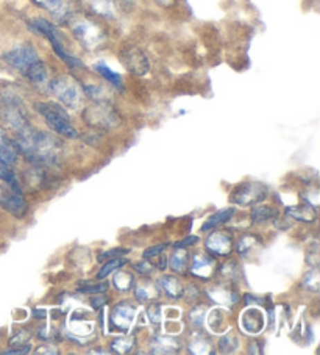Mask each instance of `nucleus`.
<instances>
[{"label":"nucleus","instance_id":"obj_21","mask_svg":"<svg viewBox=\"0 0 320 355\" xmlns=\"http://www.w3.org/2000/svg\"><path fill=\"white\" fill-rule=\"evenodd\" d=\"M24 77L28 78L30 82L35 83V85H44L47 82V67L44 64V61L38 60L36 63L30 67V69L24 74Z\"/></svg>","mask_w":320,"mask_h":355},{"label":"nucleus","instance_id":"obj_16","mask_svg":"<svg viewBox=\"0 0 320 355\" xmlns=\"http://www.w3.org/2000/svg\"><path fill=\"white\" fill-rule=\"evenodd\" d=\"M152 351L158 354H174L181 349V343L174 336H155L152 341Z\"/></svg>","mask_w":320,"mask_h":355},{"label":"nucleus","instance_id":"obj_2","mask_svg":"<svg viewBox=\"0 0 320 355\" xmlns=\"http://www.w3.org/2000/svg\"><path fill=\"white\" fill-rule=\"evenodd\" d=\"M0 119L17 133L27 130L30 127L22 99L17 94L10 93V91L0 94Z\"/></svg>","mask_w":320,"mask_h":355},{"label":"nucleus","instance_id":"obj_12","mask_svg":"<svg viewBox=\"0 0 320 355\" xmlns=\"http://www.w3.org/2000/svg\"><path fill=\"white\" fill-rule=\"evenodd\" d=\"M205 248L213 255L226 257L233 252V240L230 235L222 234V232H214L206 238Z\"/></svg>","mask_w":320,"mask_h":355},{"label":"nucleus","instance_id":"obj_39","mask_svg":"<svg viewBox=\"0 0 320 355\" xmlns=\"http://www.w3.org/2000/svg\"><path fill=\"white\" fill-rule=\"evenodd\" d=\"M190 351L195 352V354H206L209 351V345L206 341L195 340V343L190 345Z\"/></svg>","mask_w":320,"mask_h":355},{"label":"nucleus","instance_id":"obj_25","mask_svg":"<svg viewBox=\"0 0 320 355\" xmlns=\"http://www.w3.org/2000/svg\"><path fill=\"white\" fill-rule=\"evenodd\" d=\"M91 10L103 17H114L116 8L113 0H88Z\"/></svg>","mask_w":320,"mask_h":355},{"label":"nucleus","instance_id":"obj_20","mask_svg":"<svg viewBox=\"0 0 320 355\" xmlns=\"http://www.w3.org/2000/svg\"><path fill=\"white\" fill-rule=\"evenodd\" d=\"M159 285H161V288L166 291V295L170 296L172 299H180L183 296L184 286L181 285L180 280L174 277V275H164V277L159 280Z\"/></svg>","mask_w":320,"mask_h":355},{"label":"nucleus","instance_id":"obj_7","mask_svg":"<svg viewBox=\"0 0 320 355\" xmlns=\"http://www.w3.org/2000/svg\"><path fill=\"white\" fill-rule=\"evenodd\" d=\"M83 118L89 125L97 128H112L119 124L118 114L108 102H96V105L85 110Z\"/></svg>","mask_w":320,"mask_h":355},{"label":"nucleus","instance_id":"obj_14","mask_svg":"<svg viewBox=\"0 0 320 355\" xmlns=\"http://www.w3.org/2000/svg\"><path fill=\"white\" fill-rule=\"evenodd\" d=\"M264 324H266V320H264L263 311L258 309L245 310L241 316V326L245 332L250 335L261 334L264 329Z\"/></svg>","mask_w":320,"mask_h":355},{"label":"nucleus","instance_id":"obj_49","mask_svg":"<svg viewBox=\"0 0 320 355\" xmlns=\"http://www.w3.org/2000/svg\"><path fill=\"white\" fill-rule=\"evenodd\" d=\"M47 310L44 309H35L33 310V318H38V320H46Z\"/></svg>","mask_w":320,"mask_h":355},{"label":"nucleus","instance_id":"obj_36","mask_svg":"<svg viewBox=\"0 0 320 355\" xmlns=\"http://www.w3.org/2000/svg\"><path fill=\"white\" fill-rule=\"evenodd\" d=\"M30 338V336H28V332H27V330H19V332H17L16 335H13V336H11V338H10V345L11 346H24V345H26V341Z\"/></svg>","mask_w":320,"mask_h":355},{"label":"nucleus","instance_id":"obj_1","mask_svg":"<svg viewBox=\"0 0 320 355\" xmlns=\"http://www.w3.org/2000/svg\"><path fill=\"white\" fill-rule=\"evenodd\" d=\"M35 108L36 112L46 119L47 125L51 127L55 133L71 139L78 138V132L75 130V127L71 124L69 114L64 112L63 107L57 105V103L53 102H38Z\"/></svg>","mask_w":320,"mask_h":355},{"label":"nucleus","instance_id":"obj_43","mask_svg":"<svg viewBox=\"0 0 320 355\" xmlns=\"http://www.w3.org/2000/svg\"><path fill=\"white\" fill-rule=\"evenodd\" d=\"M306 204L314 208L319 207V191L317 189H308V198H305Z\"/></svg>","mask_w":320,"mask_h":355},{"label":"nucleus","instance_id":"obj_45","mask_svg":"<svg viewBox=\"0 0 320 355\" xmlns=\"http://www.w3.org/2000/svg\"><path fill=\"white\" fill-rule=\"evenodd\" d=\"M105 290H108V285L107 284L92 285V286H82V288H78L80 293H103Z\"/></svg>","mask_w":320,"mask_h":355},{"label":"nucleus","instance_id":"obj_15","mask_svg":"<svg viewBox=\"0 0 320 355\" xmlns=\"http://www.w3.org/2000/svg\"><path fill=\"white\" fill-rule=\"evenodd\" d=\"M32 2L60 21L67 19V16L71 15L69 2L67 0H32Z\"/></svg>","mask_w":320,"mask_h":355},{"label":"nucleus","instance_id":"obj_34","mask_svg":"<svg viewBox=\"0 0 320 355\" xmlns=\"http://www.w3.org/2000/svg\"><path fill=\"white\" fill-rule=\"evenodd\" d=\"M130 250L128 249H122V248H114V249H109L107 252H103L98 255V260L97 261H107V260H112V259H119V257H124L127 255Z\"/></svg>","mask_w":320,"mask_h":355},{"label":"nucleus","instance_id":"obj_30","mask_svg":"<svg viewBox=\"0 0 320 355\" xmlns=\"http://www.w3.org/2000/svg\"><path fill=\"white\" fill-rule=\"evenodd\" d=\"M303 288L308 291L317 293L320 290V277H319V271L316 268H312L310 272H306L303 277V282H301Z\"/></svg>","mask_w":320,"mask_h":355},{"label":"nucleus","instance_id":"obj_26","mask_svg":"<svg viewBox=\"0 0 320 355\" xmlns=\"http://www.w3.org/2000/svg\"><path fill=\"white\" fill-rule=\"evenodd\" d=\"M260 246V240L254 234L244 235L241 240L238 241V252L241 257H247L251 250Z\"/></svg>","mask_w":320,"mask_h":355},{"label":"nucleus","instance_id":"obj_9","mask_svg":"<svg viewBox=\"0 0 320 355\" xmlns=\"http://www.w3.org/2000/svg\"><path fill=\"white\" fill-rule=\"evenodd\" d=\"M119 58L122 61V64L125 66V69L134 76H145L150 69L149 58H147V55L136 46H128L122 49Z\"/></svg>","mask_w":320,"mask_h":355},{"label":"nucleus","instance_id":"obj_33","mask_svg":"<svg viewBox=\"0 0 320 355\" xmlns=\"http://www.w3.org/2000/svg\"><path fill=\"white\" fill-rule=\"evenodd\" d=\"M16 162H17L16 150L8 144L0 143V163L11 166V164H16Z\"/></svg>","mask_w":320,"mask_h":355},{"label":"nucleus","instance_id":"obj_37","mask_svg":"<svg viewBox=\"0 0 320 355\" xmlns=\"http://www.w3.org/2000/svg\"><path fill=\"white\" fill-rule=\"evenodd\" d=\"M219 272L226 280H235L236 275H238V268L230 263V265H224L222 268H220Z\"/></svg>","mask_w":320,"mask_h":355},{"label":"nucleus","instance_id":"obj_41","mask_svg":"<svg viewBox=\"0 0 320 355\" xmlns=\"http://www.w3.org/2000/svg\"><path fill=\"white\" fill-rule=\"evenodd\" d=\"M195 243H199V236H188V238H184V240L177 241L174 244V249H186L189 246H193V244H195Z\"/></svg>","mask_w":320,"mask_h":355},{"label":"nucleus","instance_id":"obj_40","mask_svg":"<svg viewBox=\"0 0 320 355\" xmlns=\"http://www.w3.org/2000/svg\"><path fill=\"white\" fill-rule=\"evenodd\" d=\"M134 269L141 274H150L155 271V266H153L149 260H143L141 263H138V265H134Z\"/></svg>","mask_w":320,"mask_h":355},{"label":"nucleus","instance_id":"obj_42","mask_svg":"<svg viewBox=\"0 0 320 355\" xmlns=\"http://www.w3.org/2000/svg\"><path fill=\"white\" fill-rule=\"evenodd\" d=\"M147 316H149V320H150L152 324L158 326V324H159V307H158V305H150V307L147 309Z\"/></svg>","mask_w":320,"mask_h":355},{"label":"nucleus","instance_id":"obj_4","mask_svg":"<svg viewBox=\"0 0 320 355\" xmlns=\"http://www.w3.org/2000/svg\"><path fill=\"white\" fill-rule=\"evenodd\" d=\"M51 91L61 105L69 110L80 108L83 102V89L69 76H60L51 82Z\"/></svg>","mask_w":320,"mask_h":355},{"label":"nucleus","instance_id":"obj_23","mask_svg":"<svg viewBox=\"0 0 320 355\" xmlns=\"http://www.w3.org/2000/svg\"><path fill=\"white\" fill-rule=\"evenodd\" d=\"M276 216H278V211L272 207H255L254 210H251V223L254 224L274 221Z\"/></svg>","mask_w":320,"mask_h":355},{"label":"nucleus","instance_id":"obj_35","mask_svg":"<svg viewBox=\"0 0 320 355\" xmlns=\"http://www.w3.org/2000/svg\"><path fill=\"white\" fill-rule=\"evenodd\" d=\"M205 316H206V311H205V309H203V307L194 309L193 311H190V315H189L190 322H193L194 326H197V327L203 326V322H205Z\"/></svg>","mask_w":320,"mask_h":355},{"label":"nucleus","instance_id":"obj_46","mask_svg":"<svg viewBox=\"0 0 320 355\" xmlns=\"http://www.w3.org/2000/svg\"><path fill=\"white\" fill-rule=\"evenodd\" d=\"M155 269L158 268L159 271H164L166 269V266H168V259H166V257L163 255V252L161 254H158V257H157V261H155Z\"/></svg>","mask_w":320,"mask_h":355},{"label":"nucleus","instance_id":"obj_29","mask_svg":"<svg viewBox=\"0 0 320 355\" xmlns=\"http://www.w3.org/2000/svg\"><path fill=\"white\" fill-rule=\"evenodd\" d=\"M134 346H136V341L132 336H122V338H116L112 343V349L118 354H128L132 352Z\"/></svg>","mask_w":320,"mask_h":355},{"label":"nucleus","instance_id":"obj_3","mask_svg":"<svg viewBox=\"0 0 320 355\" xmlns=\"http://www.w3.org/2000/svg\"><path fill=\"white\" fill-rule=\"evenodd\" d=\"M69 19V27L75 38L80 41V44L86 49H96L105 41V33L100 26L92 22L88 17L83 16H67Z\"/></svg>","mask_w":320,"mask_h":355},{"label":"nucleus","instance_id":"obj_18","mask_svg":"<svg viewBox=\"0 0 320 355\" xmlns=\"http://www.w3.org/2000/svg\"><path fill=\"white\" fill-rule=\"evenodd\" d=\"M286 215L291 216L292 219H295V221H300V223H314V221H316V218H317L316 208L308 205V204L287 208Z\"/></svg>","mask_w":320,"mask_h":355},{"label":"nucleus","instance_id":"obj_5","mask_svg":"<svg viewBox=\"0 0 320 355\" xmlns=\"http://www.w3.org/2000/svg\"><path fill=\"white\" fill-rule=\"evenodd\" d=\"M32 28L36 30L38 33H41L42 36H46V38L51 41L55 53H57L67 66H71V67H82L83 66L82 61H80L77 57H73V55H71L69 52H66L63 41H61V36L58 35L57 28H55V26H52L51 22L46 19H35L32 22Z\"/></svg>","mask_w":320,"mask_h":355},{"label":"nucleus","instance_id":"obj_17","mask_svg":"<svg viewBox=\"0 0 320 355\" xmlns=\"http://www.w3.org/2000/svg\"><path fill=\"white\" fill-rule=\"evenodd\" d=\"M208 296L211 297V301H214L216 304H220V305H226V307L235 305L239 301L238 293H235L230 288H224V286H216V288H211L208 291Z\"/></svg>","mask_w":320,"mask_h":355},{"label":"nucleus","instance_id":"obj_28","mask_svg":"<svg viewBox=\"0 0 320 355\" xmlns=\"http://www.w3.org/2000/svg\"><path fill=\"white\" fill-rule=\"evenodd\" d=\"M113 284L119 291H128L133 288L134 280H133V275L130 272L119 271V272H116V275L113 277Z\"/></svg>","mask_w":320,"mask_h":355},{"label":"nucleus","instance_id":"obj_6","mask_svg":"<svg viewBox=\"0 0 320 355\" xmlns=\"http://www.w3.org/2000/svg\"><path fill=\"white\" fill-rule=\"evenodd\" d=\"M267 198V188L263 183L247 182L238 185L230 194V200L236 205L251 207L263 202Z\"/></svg>","mask_w":320,"mask_h":355},{"label":"nucleus","instance_id":"obj_44","mask_svg":"<svg viewBox=\"0 0 320 355\" xmlns=\"http://www.w3.org/2000/svg\"><path fill=\"white\" fill-rule=\"evenodd\" d=\"M168 248V244H158V246H153V248H150V249H147V250H144V259H150V257H155V255H158V254H161V252H164V249Z\"/></svg>","mask_w":320,"mask_h":355},{"label":"nucleus","instance_id":"obj_31","mask_svg":"<svg viewBox=\"0 0 320 355\" xmlns=\"http://www.w3.org/2000/svg\"><path fill=\"white\" fill-rule=\"evenodd\" d=\"M124 265H127V260H124V259H112V260H107V263H105V265L102 266V269L100 271H98V274H97V279H105V277H108L109 274H112L113 271H116V269H119V268H122Z\"/></svg>","mask_w":320,"mask_h":355},{"label":"nucleus","instance_id":"obj_8","mask_svg":"<svg viewBox=\"0 0 320 355\" xmlns=\"http://www.w3.org/2000/svg\"><path fill=\"white\" fill-rule=\"evenodd\" d=\"M41 60L36 49L30 44H24L13 49L3 55V61L11 67H15L16 71H19L24 76L26 72L32 67L36 61Z\"/></svg>","mask_w":320,"mask_h":355},{"label":"nucleus","instance_id":"obj_24","mask_svg":"<svg viewBox=\"0 0 320 355\" xmlns=\"http://www.w3.org/2000/svg\"><path fill=\"white\" fill-rule=\"evenodd\" d=\"M94 69H96V72H98V74H100L105 78V80L112 83L113 87H116L118 89H124V82H122V77L118 74V72L109 69L107 64L97 63V64H94Z\"/></svg>","mask_w":320,"mask_h":355},{"label":"nucleus","instance_id":"obj_27","mask_svg":"<svg viewBox=\"0 0 320 355\" xmlns=\"http://www.w3.org/2000/svg\"><path fill=\"white\" fill-rule=\"evenodd\" d=\"M0 180H3L5 183H8L10 188L13 189L15 193L22 194L21 187H19V182H17L16 174L7 166V164H2V163H0Z\"/></svg>","mask_w":320,"mask_h":355},{"label":"nucleus","instance_id":"obj_47","mask_svg":"<svg viewBox=\"0 0 320 355\" xmlns=\"http://www.w3.org/2000/svg\"><path fill=\"white\" fill-rule=\"evenodd\" d=\"M107 304V299H105V296H94L91 297V305L94 309H102L103 305Z\"/></svg>","mask_w":320,"mask_h":355},{"label":"nucleus","instance_id":"obj_13","mask_svg":"<svg viewBox=\"0 0 320 355\" xmlns=\"http://www.w3.org/2000/svg\"><path fill=\"white\" fill-rule=\"evenodd\" d=\"M214 272H216V261H214L213 257L205 254H197L194 257L193 265H190V274L194 277L208 280L213 277Z\"/></svg>","mask_w":320,"mask_h":355},{"label":"nucleus","instance_id":"obj_11","mask_svg":"<svg viewBox=\"0 0 320 355\" xmlns=\"http://www.w3.org/2000/svg\"><path fill=\"white\" fill-rule=\"evenodd\" d=\"M0 207L16 218H24L28 211L27 200L19 193H2L0 194Z\"/></svg>","mask_w":320,"mask_h":355},{"label":"nucleus","instance_id":"obj_10","mask_svg":"<svg viewBox=\"0 0 320 355\" xmlns=\"http://www.w3.org/2000/svg\"><path fill=\"white\" fill-rule=\"evenodd\" d=\"M134 315H136V309L130 302L118 304L112 311L113 327L122 330V332H127L134 321Z\"/></svg>","mask_w":320,"mask_h":355},{"label":"nucleus","instance_id":"obj_51","mask_svg":"<svg viewBox=\"0 0 320 355\" xmlns=\"http://www.w3.org/2000/svg\"><path fill=\"white\" fill-rule=\"evenodd\" d=\"M157 2H158V3H161V5H164V7H169V5H170V3H174L175 0H157Z\"/></svg>","mask_w":320,"mask_h":355},{"label":"nucleus","instance_id":"obj_38","mask_svg":"<svg viewBox=\"0 0 320 355\" xmlns=\"http://www.w3.org/2000/svg\"><path fill=\"white\" fill-rule=\"evenodd\" d=\"M134 295H136L139 301H150V299H153V295L150 293L149 286H145V285L136 286V288H134Z\"/></svg>","mask_w":320,"mask_h":355},{"label":"nucleus","instance_id":"obj_50","mask_svg":"<svg viewBox=\"0 0 320 355\" xmlns=\"http://www.w3.org/2000/svg\"><path fill=\"white\" fill-rule=\"evenodd\" d=\"M52 346H41L36 349V354H57V349H51Z\"/></svg>","mask_w":320,"mask_h":355},{"label":"nucleus","instance_id":"obj_48","mask_svg":"<svg viewBox=\"0 0 320 355\" xmlns=\"http://www.w3.org/2000/svg\"><path fill=\"white\" fill-rule=\"evenodd\" d=\"M30 352V346L28 345H24V346H17V349H8V351H3L2 354H28Z\"/></svg>","mask_w":320,"mask_h":355},{"label":"nucleus","instance_id":"obj_32","mask_svg":"<svg viewBox=\"0 0 320 355\" xmlns=\"http://www.w3.org/2000/svg\"><path fill=\"white\" fill-rule=\"evenodd\" d=\"M238 347H239V340L233 334L224 335L219 341V349H220V352H224V354L236 352Z\"/></svg>","mask_w":320,"mask_h":355},{"label":"nucleus","instance_id":"obj_22","mask_svg":"<svg viewBox=\"0 0 320 355\" xmlns=\"http://www.w3.org/2000/svg\"><path fill=\"white\" fill-rule=\"evenodd\" d=\"M189 255L184 249H174V254L170 255L169 259V265H170V269L172 271H175L178 274H183L184 271H186L188 268V260Z\"/></svg>","mask_w":320,"mask_h":355},{"label":"nucleus","instance_id":"obj_19","mask_svg":"<svg viewBox=\"0 0 320 355\" xmlns=\"http://www.w3.org/2000/svg\"><path fill=\"white\" fill-rule=\"evenodd\" d=\"M233 216H235V208H225V210H219L206 219L205 224L202 225V232H208V230L216 229L217 225H222L225 223H229Z\"/></svg>","mask_w":320,"mask_h":355}]
</instances>
